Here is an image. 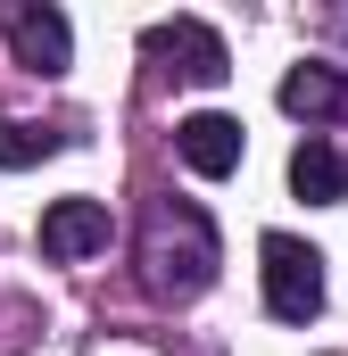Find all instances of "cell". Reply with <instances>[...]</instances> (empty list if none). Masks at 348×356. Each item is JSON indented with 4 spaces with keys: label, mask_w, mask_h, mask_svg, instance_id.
<instances>
[{
    "label": "cell",
    "mask_w": 348,
    "mask_h": 356,
    "mask_svg": "<svg viewBox=\"0 0 348 356\" xmlns=\"http://www.w3.org/2000/svg\"><path fill=\"white\" fill-rule=\"evenodd\" d=\"M141 50H150V58H166L174 75H191V83H224V75H232L224 33H216V25H199V17H166V25H150V33H141Z\"/></svg>",
    "instance_id": "cell-4"
},
{
    "label": "cell",
    "mask_w": 348,
    "mask_h": 356,
    "mask_svg": "<svg viewBox=\"0 0 348 356\" xmlns=\"http://www.w3.org/2000/svg\"><path fill=\"white\" fill-rule=\"evenodd\" d=\"M141 282H150V298H174V307L216 282V224H207L199 199H150V216H141Z\"/></svg>",
    "instance_id": "cell-1"
},
{
    "label": "cell",
    "mask_w": 348,
    "mask_h": 356,
    "mask_svg": "<svg viewBox=\"0 0 348 356\" xmlns=\"http://www.w3.org/2000/svg\"><path fill=\"white\" fill-rule=\"evenodd\" d=\"M0 33H8V50H17V67H33V75H58V67L75 58V25H67L58 8L0 0Z\"/></svg>",
    "instance_id": "cell-3"
},
{
    "label": "cell",
    "mask_w": 348,
    "mask_h": 356,
    "mask_svg": "<svg viewBox=\"0 0 348 356\" xmlns=\"http://www.w3.org/2000/svg\"><path fill=\"white\" fill-rule=\"evenodd\" d=\"M67 149V124H33V116H0V166H42Z\"/></svg>",
    "instance_id": "cell-9"
},
{
    "label": "cell",
    "mask_w": 348,
    "mask_h": 356,
    "mask_svg": "<svg viewBox=\"0 0 348 356\" xmlns=\"http://www.w3.org/2000/svg\"><path fill=\"white\" fill-rule=\"evenodd\" d=\"M174 149H182V166H191V175H232L249 141H241V116L199 108V116H182V124H174Z\"/></svg>",
    "instance_id": "cell-5"
},
{
    "label": "cell",
    "mask_w": 348,
    "mask_h": 356,
    "mask_svg": "<svg viewBox=\"0 0 348 356\" xmlns=\"http://www.w3.org/2000/svg\"><path fill=\"white\" fill-rule=\"evenodd\" d=\"M258 273H265V315L274 323H307L324 307V257L290 232H265L258 241Z\"/></svg>",
    "instance_id": "cell-2"
},
{
    "label": "cell",
    "mask_w": 348,
    "mask_h": 356,
    "mask_svg": "<svg viewBox=\"0 0 348 356\" xmlns=\"http://www.w3.org/2000/svg\"><path fill=\"white\" fill-rule=\"evenodd\" d=\"M290 191L315 199V207L348 199V158L332 149V141H299V149H290Z\"/></svg>",
    "instance_id": "cell-8"
},
{
    "label": "cell",
    "mask_w": 348,
    "mask_h": 356,
    "mask_svg": "<svg viewBox=\"0 0 348 356\" xmlns=\"http://www.w3.org/2000/svg\"><path fill=\"white\" fill-rule=\"evenodd\" d=\"M108 207L100 199H58L50 216H42V257H58V266H75V257H91V249H108Z\"/></svg>",
    "instance_id": "cell-6"
},
{
    "label": "cell",
    "mask_w": 348,
    "mask_h": 356,
    "mask_svg": "<svg viewBox=\"0 0 348 356\" xmlns=\"http://www.w3.org/2000/svg\"><path fill=\"white\" fill-rule=\"evenodd\" d=\"M282 108L299 116V124H332V116H348V75H332V67H290L282 75Z\"/></svg>",
    "instance_id": "cell-7"
}]
</instances>
